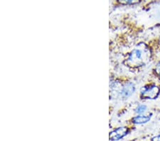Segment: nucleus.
<instances>
[{"label":"nucleus","mask_w":160,"mask_h":141,"mask_svg":"<svg viewBox=\"0 0 160 141\" xmlns=\"http://www.w3.org/2000/svg\"><path fill=\"white\" fill-rule=\"evenodd\" d=\"M151 55V51L148 46L144 43H140L129 53L126 64L131 68L142 67L149 62Z\"/></svg>","instance_id":"obj_1"},{"label":"nucleus","mask_w":160,"mask_h":141,"mask_svg":"<svg viewBox=\"0 0 160 141\" xmlns=\"http://www.w3.org/2000/svg\"><path fill=\"white\" fill-rule=\"evenodd\" d=\"M160 93V88L155 84H149L142 87L140 91V97L144 100H155Z\"/></svg>","instance_id":"obj_2"},{"label":"nucleus","mask_w":160,"mask_h":141,"mask_svg":"<svg viewBox=\"0 0 160 141\" xmlns=\"http://www.w3.org/2000/svg\"><path fill=\"white\" fill-rule=\"evenodd\" d=\"M135 91L136 88L135 84L132 82H127L121 86L119 91V95L121 98L128 99L135 93Z\"/></svg>","instance_id":"obj_3"},{"label":"nucleus","mask_w":160,"mask_h":141,"mask_svg":"<svg viewBox=\"0 0 160 141\" xmlns=\"http://www.w3.org/2000/svg\"><path fill=\"white\" fill-rule=\"evenodd\" d=\"M128 128L125 126L118 127L110 133L109 138L111 141H118L125 137L128 134Z\"/></svg>","instance_id":"obj_4"},{"label":"nucleus","mask_w":160,"mask_h":141,"mask_svg":"<svg viewBox=\"0 0 160 141\" xmlns=\"http://www.w3.org/2000/svg\"><path fill=\"white\" fill-rule=\"evenodd\" d=\"M151 118L152 114L138 115H136L135 117L133 118L132 121L133 123L135 125H142L148 123L149 120H151Z\"/></svg>","instance_id":"obj_5"},{"label":"nucleus","mask_w":160,"mask_h":141,"mask_svg":"<svg viewBox=\"0 0 160 141\" xmlns=\"http://www.w3.org/2000/svg\"><path fill=\"white\" fill-rule=\"evenodd\" d=\"M147 108H148V107H147V106H145V105L144 104L138 105V106L136 107V108L135 109V112L138 115L143 114L147 111Z\"/></svg>","instance_id":"obj_6"},{"label":"nucleus","mask_w":160,"mask_h":141,"mask_svg":"<svg viewBox=\"0 0 160 141\" xmlns=\"http://www.w3.org/2000/svg\"><path fill=\"white\" fill-rule=\"evenodd\" d=\"M122 4H136L140 2V0H118Z\"/></svg>","instance_id":"obj_7"},{"label":"nucleus","mask_w":160,"mask_h":141,"mask_svg":"<svg viewBox=\"0 0 160 141\" xmlns=\"http://www.w3.org/2000/svg\"><path fill=\"white\" fill-rule=\"evenodd\" d=\"M155 72L157 73V75L160 77V61H159V63L157 64L155 67Z\"/></svg>","instance_id":"obj_8"},{"label":"nucleus","mask_w":160,"mask_h":141,"mask_svg":"<svg viewBox=\"0 0 160 141\" xmlns=\"http://www.w3.org/2000/svg\"><path fill=\"white\" fill-rule=\"evenodd\" d=\"M151 141H160V134L157 135L155 136L152 137Z\"/></svg>","instance_id":"obj_9"}]
</instances>
